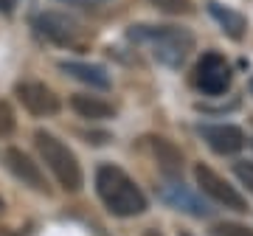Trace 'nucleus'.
Masks as SVG:
<instances>
[{
  "label": "nucleus",
  "instance_id": "nucleus-10",
  "mask_svg": "<svg viewBox=\"0 0 253 236\" xmlns=\"http://www.w3.org/2000/svg\"><path fill=\"white\" fill-rule=\"evenodd\" d=\"M59 71L68 73L71 79H76V82L87 84V87H93V90H110V73L101 68V65H93V62H76V59H65V62H59Z\"/></svg>",
  "mask_w": 253,
  "mask_h": 236
},
{
  "label": "nucleus",
  "instance_id": "nucleus-13",
  "mask_svg": "<svg viewBox=\"0 0 253 236\" xmlns=\"http://www.w3.org/2000/svg\"><path fill=\"white\" fill-rule=\"evenodd\" d=\"M71 110L79 118H87V121H104V118H113V104H107L99 96H73L71 99Z\"/></svg>",
  "mask_w": 253,
  "mask_h": 236
},
{
  "label": "nucleus",
  "instance_id": "nucleus-16",
  "mask_svg": "<svg viewBox=\"0 0 253 236\" xmlns=\"http://www.w3.org/2000/svg\"><path fill=\"white\" fill-rule=\"evenodd\" d=\"M214 236H253V231L248 225H239V222H219L214 228Z\"/></svg>",
  "mask_w": 253,
  "mask_h": 236
},
{
  "label": "nucleus",
  "instance_id": "nucleus-18",
  "mask_svg": "<svg viewBox=\"0 0 253 236\" xmlns=\"http://www.w3.org/2000/svg\"><path fill=\"white\" fill-rule=\"evenodd\" d=\"M236 177L248 186V191L253 194V163H236Z\"/></svg>",
  "mask_w": 253,
  "mask_h": 236
},
{
  "label": "nucleus",
  "instance_id": "nucleus-11",
  "mask_svg": "<svg viewBox=\"0 0 253 236\" xmlns=\"http://www.w3.org/2000/svg\"><path fill=\"white\" fill-rule=\"evenodd\" d=\"M206 144L217 155H234L245 146V132L234 124H217V127H203Z\"/></svg>",
  "mask_w": 253,
  "mask_h": 236
},
{
  "label": "nucleus",
  "instance_id": "nucleus-1",
  "mask_svg": "<svg viewBox=\"0 0 253 236\" xmlns=\"http://www.w3.org/2000/svg\"><path fill=\"white\" fill-rule=\"evenodd\" d=\"M96 191H99V200L104 202V208L113 217H138L146 211V197L144 191L135 186V180L118 169L113 163H101L96 169Z\"/></svg>",
  "mask_w": 253,
  "mask_h": 236
},
{
  "label": "nucleus",
  "instance_id": "nucleus-20",
  "mask_svg": "<svg viewBox=\"0 0 253 236\" xmlns=\"http://www.w3.org/2000/svg\"><path fill=\"white\" fill-rule=\"evenodd\" d=\"M144 236H163V234H161V231H146Z\"/></svg>",
  "mask_w": 253,
  "mask_h": 236
},
{
  "label": "nucleus",
  "instance_id": "nucleus-12",
  "mask_svg": "<svg viewBox=\"0 0 253 236\" xmlns=\"http://www.w3.org/2000/svg\"><path fill=\"white\" fill-rule=\"evenodd\" d=\"M149 146H152V155H155V160H158V169H161L163 174H169V177L180 174L183 152L172 144V141H166V138H161V135H152L149 138Z\"/></svg>",
  "mask_w": 253,
  "mask_h": 236
},
{
  "label": "nucleus",
  "instance_id": "nucleus-6",
  "mask_svg": "<svg viewBox=\"0 0 253 236\" xmlns=\"http://www.w3.org/2000/svg\"><path fill=\"white\" fill-rule=\"evenodd\" d=\"M231 84V68L219 54H206L197 62V87L208 96H219Z\"/></svg>",
  "mask_w": 253,
  "mask_h": 236
},
{
  "label": "nucleus",
  "instance_id": "nucleus-17",
  "mask_svg": "<svg viewBox=\"0 0 253 236\" xmlns=\"http://www.w3.org/2000/svg\"><path fill=\"white\" fill-rule=\"evenodd\" d=\"M17 129V121H14V113L6 101H0V135H11Z\"/></svg>",
  "mask_w": 253,
  "mask_h": 236
},
{
  "label": "nucleus",
  "instance_id": "nucleus-3",
  "mask_svg": "<svg viewBox=\"0 0 253 236\" xmlns=\"http://www.w3.org/2000/svg\"><path fill=\"white\" fill-rule=\"evenodd\" d=\"M34 146L45 169L56 177V183L62 186L65 191H79L82 183H84V174H82V166L76 160V155L68 144H62L54 132L48 129H37L34 132Z\"/></svg>",
  "mask_w": 253,
  "mask_h": 236
},
{
  "label": "nucleus",
  "instance_id": "nucleus-7",
  "mask_svg": "<svg viewBox=\"0 0 253 236\" xmlns=\"http://www.w3.org/2000/svg\"><path fill=\"white\" fill-rule=\"evenodd\" d=\"M17 99L20 104L37 118H45V116H56L59 113V99H56L51 87H45L42 82H23L17 84Z\"/></svg>",
  "mask_w": 253,
  "mask_h": 236
},
{
  "label": "nucleus",
  "instance_id": "nucleus-14",
  "mask_svg": "<svg viewBox=\"0 0 253 236\" xmlns=\"http://www.w3.org/2000/svg\"><path fill=\"white\" fill-rule=\"evenodd\" d=\"M208 11H211V17H214L219 26H222V31H225L231 39H242L245 28H248V20H245L239 11L225 9L222 3H208Z\"/></svg>",
  "mask_w": 253,
  "mask_h": 236
},
{
  "label": "nucleus",
  "instance_id": "nucleus-5",
  "mask_svg": "<svg viewBox=\"0 0 253 236\" xmlns=\"http://www.w3.org/2000/svg\"><path fill=\"white\" fill-rule=\"evenodd\" d=\"M34 31L54 45H73L79 39V26L62 11H40L34 17Z\"/></svg>",
  "mask_w": 253,
  "mask_h": 236
},
{
  "label": "nucleus",
  "instance_id": "nucleus-19",
  "mask_svg": "<svg viewBox=\"0 0 253 236\" xmlns=\"http://www.w3.org/2000/svg\"><path fill=\"white\" fill-rule=\"evenodd\" d=\"M59 3H68V6H99L104 0H59Z\"/></svg>",
  "mask_w": 253,
  "mask_h": 236
},
{
  "label": "nucleus",
  "instance_id": "nucleus-21",
  "mask_svg": "<svg viewBox=\"0 0 253 236\" xmlns=\"http://www.w3.org/2000/svg\"><path fill=\"white\" fill-rule=\"evenodd\" d=\"M251 90H253V79H251Z\"/></svg>",
  "mask_w": 253,
  "mask_h": 236
},
{
  "label": "nucleus",
  "instance_id": "nucleus-4",
  "mask_svg": "<svg viewBox=\"0 0 253 236\" xmlns=\"http://www.w3.org/2000/svg\"><path fill=\"white\" fill-rule=\"evenodd\" d=\"M194 180H197L200 191L208 194L214 202H219V205H225V208H231V211H245V197L225 180V177H219L214 169L197 163L194 166Z\"/></svg>",
  "mask_w": 253,
  "mask_h": 236
},
{
  "label": "nucleus",
  "instance_id": "nucleus-8",
  "mask_svg": "<svg viewBox=\"0 0 253 236\" xmlns=\"http://www.w3.org/2000/svg\"><path fill=\"white\" fill-rule=\"evenodd\" d=\"M3 160L9 166V172L14 174L23 186H31L34 191H48L45 174H42L40 163L31 160V155H26L23 149H17V146H9V149L3 152Z\"/></svg>",
  "mask_w": 253,
  "mask_h": 236
},
{
  "label": "nucleus",
  "instance_id": "nucleus-15",
  "mask_svg": "<svg viewBox=\"0 0 253 236\" xmlns=\"http://www.w3.org/2000/svg\"><path fill=\"white\" fill-rule=\"evenodd\" d=\"M149 3L163 14H189L191 11V0H149Z\"/></svg>",
  "mask_w": 253,
  "mask_h": 236
},
{
  "label": "nucleus",
  "instance_id": "nucleus-9",
  "mask_svg": "<svg viewBox=\"0 0 253 236\" xmlns=\"http://www.w3.org/2000/svg\"><path fill=\"white\" fill-rule=\"evenodd\" d=\"M161 200L166 202V205L177 208V211L191 214V217H208V214H211V208L200 200L194 191L186 189L183 183H166V186L161 189Z\"/></svg>",
  "mask_w": 253,
  "mask_h": 236
},
{
  "label": "nucleus",
  "instance_id": "nucleus-2",
  "mask_svg": "<svg viewBox=\"0 0 253 236\" xmlns=\"http://www.w3.org/2000/svg\"><path fill=\"white\" fill-rule=\"evenodd\" d=\"M126 37L138 45H146L158 62L169 65V68L180 65L194 48V37L183 28L172 26H132L126 31Z\"/></svg>",
  "mask_w": 253,
  "mask_h": 236
}]
</instances>
